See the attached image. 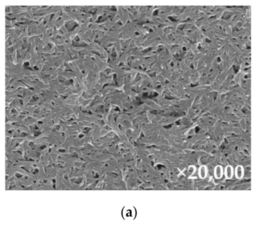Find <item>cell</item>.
<instances>
[{
	"instance_id": "1",
	"label": "cell",
	"mask_w": 256,
	"mask_h": 225,
	"mask_svg": "<svg viewBox=\"0 0 256 225\" xmlns=\"http://www.w3.org/2000/svg\"><path fill=\"white\" fill-rule=\"evenodd\" d=\"M243 167L241 166H239L237 168L236 170V174H237V175L238 176V177H242L243 175Z\"/></svg>"
},
{
	"instance_id": "2",
	"label": "cell",
	"mask_w": 256,
	"mask_h": 225,
	"mask_svg": "<svg viewBox=\"0 0 256 225\" xmlns=\"http://www.w3.org/2000/svg\"><path fill=\"white\" fill-rule=\"evenodd\" d=\"M226 173L227 174L228 177H230L233 175V168L231 166H228L227 167L226 169Z\"/></svg>"
}]
</instances>
